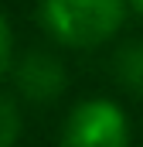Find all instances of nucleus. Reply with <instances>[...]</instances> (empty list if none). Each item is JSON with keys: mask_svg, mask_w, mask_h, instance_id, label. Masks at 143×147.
Wrapping results in <instances>:
<instances>
[{"mask_svg": "<svg viewBox=\"0 0 143 147\" xmlns=\"http://www.w3.org/2000/svg\"><path fill=\"white\" fill-rule=\"evenodd\" d=\"M130 17L126 0H37V24L58 48H102Z\"/></svg>", "mask_w": 143, "mask_h": 147, "instance_id": "nucleus-1", "label": "nucleus"}, {"mask_svg": "<svg viewBox=\"0 0 143 147\" xmlns=\"http://www.w3.org/2000/svg\"><path fill=\"white\" fill-rule=\"evenodd\" d=\"M130 116L109 96L78 99L61 123V147H130Z\"/></svg>", "mask_w": 143, "mask_h": 147, "instance_id": "nucleus-2", "label": "nucleus"}, {"mask_svg": "<svg viewBox=\"0 0 143 147\" xmlns=\"http://www.w3.org/2000/svg\"><path fill=\"white\" fill-rule=\"evenodd\" d=\"M10 82H14V96L21 103L51 106L68 89V69L51 48H27L14 58Z\"/></svg>", "mask_w": 143, "mask_h": 147, "instance_id": "nucleus-3", "label": "nucleus"}, {"mask_svg": "<svg viewBox=\"0 0 143 147\" xmlns=\"http://www.w3.org/2000/svg\"><path fill=\"white\" fill-rule=\"evenodd\" d=\"M112 75L133 99H143V38L119 45L112 58Z\"/></svg>", "mask_w": 143, "mask_h": 147, "instance_id": "nucleus-4", "label": "nucleus"}, {"mask_svg": "<svg viewBox=\"0 0 143 147\" xmlns=\"http://www.w3.org/2000/svg\"><path fill=\"white\" fill-rule=\"evenodd\" d=\"M24 134V113L14 92H0V147H17Z\"/></svg>", "mask_w": 143, "mask_h": 147, "instance_id": "nucleus-5", "label": "nucleus"}, {"mask_svg": "<svg viewBox=\"0 0 143 147\" xmlns=\"http://www.w3.org/2000/svg\"><path fill=\"white\" fill-rule=\"evenodd\" d=\"M17 58V45H14V28L7 21V14L0 10V79H7Z\"/></svg>", "mask_w": 143, "mask_h": 147, "instance_id": "nucleus-6", "label": "nucleus"}, {"mask_svg": "<svg viewBox=\"0 0 143 147\" xmlns=\"http://www.w3.org/2000/svg\"><path fill=\"white\" fill-rule=\"evenodd\" d=\"M130 3V14H136V17H143V0H126Z\"/></svg>", "mask_w": 143, "mask_h": 147, "instance_id": "nucleus-7", "label": "nucleus"}]
</instances>
